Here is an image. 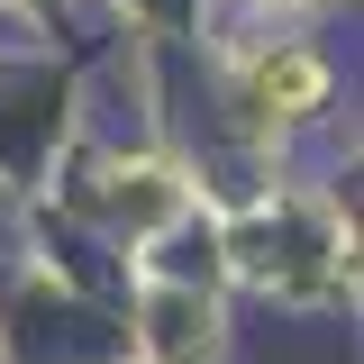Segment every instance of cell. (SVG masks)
Segmentation results:
<instances>
[{
    "instance_id": "6da1fadb",
    "label": "cell",
    "mask_w": 364,
    "mask_h": 364,
    "mask_svg": "<svg viewBox=\"0 0 364 364\" xmlns=\"http://www.w3.org/2000/svg\"><path fill=\"white\" fill-rule=\"evenodd\" d=\"M255 91H264V109H310L318 91H328V73H318L310 55H273L264 73H255Z\"/></svg>"
}]
</instances>
